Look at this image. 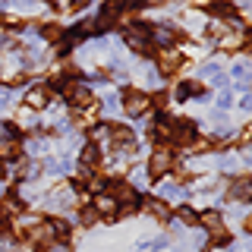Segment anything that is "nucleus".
<instances>
[{"instance_id": "obj_1", "label": "nucleus", "mask_w": 252, "mask_h": 252, "mask_svg": "<svg viewBox=\"0 0 252 252\" xmlns=\"http://www.w3.org/2000/svg\"><path fill=\"white\" fill-rule=\"evenodd\" d=\"M170 167H173V155L167 152V148H155V152H152V161H148V173H152V180L164 177Z\"/></svg>"}, {"instance_id": "obj_2", "label": "nucleus", "mask_w": 252, "mask_h": 252, "mask_svg": "<svg viewBox=\"0 0 252 252\" xmlns=\"http://www.w3.org/2000/svg\"><path fill=\"white\" fill-rule=\"evenodd\" d=\"M123 38H126V44H129L132 51H139V54H148V41H152V32H148L145 26H129Z\"/></svg>"}, {"instance_id": "obj_3", "label": "nucleus", "mask_w": 252, "mask_h": 252, "mask_svg": "<svg viewBox=\"0 0 252 252\" xmlns=\"http://www.w3.org/2000/svg\"><path fill=\"white\" fill-rule=\"evenodd\" d=\"M63 94H66V101L73 107H89L92 104V92L79 82H63Z\"/></svg>"}, {"instance_id": "obj_4", "label": "nucleus", "mask_w": 252, "mask_h": 252, "mask_svg": "<svg viewBox=\"0 0 252 252\" xmlns=\"http://www.w3.org/2000/svg\"><path fill=\"white\" fill-rule=\"evenodd\" d=\"M148 94H142V92H126L123 94V107H126V114L129 117H139V114H145L148 110Z\"/></svg>"}, {"instance_id": "obj_5", "label": "nucleus", "mask_w": 252, "mask_h": 252, "mask_svg": "<svg viewBox=\"0 0 252 252\" xmlns=\"http://www.w3.org/2000/svg\"><path fill=\"white\" fill-rule=\"evenodd\" d=\"M19 152H22V145L16 139V129H6L0 136V161H13V158H19Z\"/></svg>"}, {"instance_id": "obj_6", "label": "nucleus", "mask_w": 252, "mask_h": 252, "mask_svg": "<svg viewBox=\"0 0 252 252\" xmlns=\"http://www.w3.org/2000/svg\"><path fill=\"white\" fill-rule=\"evenodd\" d=\"M227 195L233 202H249L252 199V177H236L230 183V189H227Z\"/></svg>"}, {"instance_id": "obj_7", "label": "nucleus", "mask_w": 252, "mask_h": 252, "mask_svg": "<svg viewBox=\"0 0 252 252\" xmlns=\"http://www.w3.org/2000/svg\"><path fill=\"white\" fill-rule=\"evenodd\" d=\"M170 139H173V142H180V145L192 142V139H195V123H192V120H180V123H173Z\"/></svg>"}, {"instance_id": "obj_8", "label": "nucleus", "mask_w": 252, "mask_h": 252, "mask_svg": "<svg viewBox=\"0 0 252 252\" xmlns=\"http://www.w3.org/2000/svg\"><path fill=\"white\" fill-rule=\"evenodd\" d=\"M158 66H161V73H164V76L177 73V66H180V54L173 51V47H167V51H161V54H158Z\"/></svg>"}, {"instance_id": "obj_9", "label": "nucleus", "mask_w": 252, "mask_h": 252, "mask_svg": "<svg viewBox=\"0 0 252 252\" xmlns=\"http://www.w3.org/2000/svg\"><path fill=\"white\" fill-rule=\"evenodd\" d=\"M22 211V202L16 199V195H6L3 202H0V220H10V218H16Z\"/></svg>"}, {"instance_id": "obj_10", "label": "nucleus", "mask_w": 252, "mask_h": 252, "mask_svg": "<svg viewBox=\"0 0 252 252\" xmlns=\"http://www.w3.org/2000/svg\"><path fill=\"white\" fill-rule=\"evenodd\" d=\"M47 98H51V89H47V85H38V89H32V92L26 94L29 107H44V104H47Z\"/></svg>"}, {"instance_id": "obj_11", "label": "nucleus", "mask_w": 252, "mask_h": 252, "mask_svg": "<svg viewBox=\"0 0 252 252\" xmlns=\"http://www.w3.org/2000/svg\"><path fill=\"white\" fill-rule=\"evenodd\" d=\"M110 139H114L120 148L123 145H132V132L126 129V126H110Z\"/></svg>"}, {"instance_id": "obj_12", "label": "nucleus", "mask_w": 252, "mask_h": 252, "mask_svg": "<svg viewBox=\"0 0 252 252\" xmlns=\"http://www.w3.org/2000/svg\"><path fill=\"white\" fill-rule=\"evenodd\" d=\"M145 208H148V211H152V215H155V218H161V220H164V218H167V215H170V208H167V205H164L161 199H148V202H145Z\"/></svg>"}, {"instance_id": "obj_13", "label": "nucleus", "mask_w": 252, "mask_h": 252, "mask_svg": "<svg viewBox=\"0 0 252 252\" xmlns=\"http://www.w3.org/2000/svg\"><path fill=\"white\" fill-rule=\"evenodd\" d=\"M94 211H104L107 218H114V199H110V195H98V202H94Z\"/></svg>"}, {"instance_id": "obj_14", "label": "nucleus", "mask_w": 252, "mask_h": 252, "mask_svg": "<svg viewBox=\"0 0 252 252\" xmlns=\"http://www.w3.org/2000/svg\"><path fill=\"white\" fill-rule=\"evenodd\" d=\"M82 164H89V167L98 164V148H94V145H85L82 148Z\"/></svg>"}, {"instance_id": "obj_15", "label": "nucleus", "mask_w": 252, "mask_h": 252, "mask_svg": "<svg viewBox=\"0 0 252 252\" xmlns=\"http://www.w3.org/2000/svg\"><path fill=\"white\" fill-rule=\"evenodd\" d=\"M41 35L47 38V41H57V38H60V26H44Z\"/></svg>"}, {"instance_id": "obj_16", "label": "nucleus", "mask_w": 252, "mask_h": 252, "mask_svg": "<svg viewBox=\"0 0 252 252\" xmlns=\"http://www.w3.org/2000/svg\"><path fill=\"white\" fill-rule=\"evenodd\" d=\"M180 218H183L186 224H199V215H195V211H189V208H180Z\"/></svg>"}, {"instance_id": "obj_17", "label": "nucleus", "mask_w": 252, "mask_h": 252, "mask_svg": "<svg viewBox=\"0 0 252 252\" xmlns=\"http://www.w3.org/2000/svg\"><path fill=\"white\" fill-rule=\"evenodd\" d=\"M94 218H98V211H94V208H85L82 211V224H94Z\"/></svg>"}, {"instance_id": "obj_18", "label": "nucleus", "mask_w": 252, "mask_h": 252, "mask_svg": "<svg viewBox=\"0 0 252 252\" xmlns=\"http://www.w3.org/2000/svg\"><path fill=\"white\" fill-rule=\"evenodd\" d=\"M230 101H233V98H230V92L220 94V107H230Z\"/></svg>"}, {"instance_id": "obj_19", "label": "nucleus", "mask_w": 252, "mask_h": 252, "mask_svg": "<svg viewBox=\"0 0 252 252\" xmlns=\"http://www.w3.org/2000/svg\"><path fill=\"white\" fill-rule=\"evenodd\" d=\"M6 44H10V38H6V35H0V47H6Z\"/></svg>"}, {"instance_id": "obj_20", "label": "nucleus", "mask_w": 252, "mask_h": 252, "mask_svg": "<svg viewBox=\"0 0 252 252\" xmlns=\"http://www.w3.org/2000/svg\"><path fill=\"white\" fill-rule=\"evenodd\" d=\"M246 227H249V230H252V215H249V218H246Z\"/></svg>"}, {"instance_id": "obj_21", "label": "nucleus", "mask_w": 252, "mask_h": 252, "mask_svg": "<svg viewBox=\"0 0 252 252\" xmlns=\"http://www.w3.org/2000/svg\"><path fill=\"white\" fill-rule=\"evenodd\" d=\"M0 177H3V161H0Z\"/></svg>"}]
</instances>
